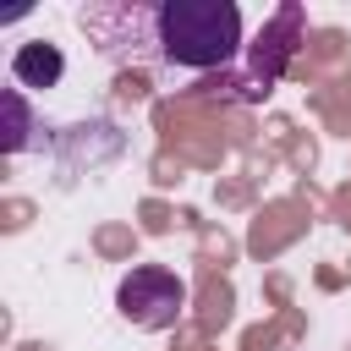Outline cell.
Here are the masks:
<instances>
[{
	"label": "cell",
	"instance_id": "1",
	"mask_svg": "<svg viewBox=\"0 0 351 351\" xmlns=\"http://www.w3.org/2000/svg\"><path fill=\"white\" fill-rule=\"evenodd\" d=\"M159 60L181 71L219 77L236 66L241 44V11L230 0H159Z\"/></svg>",
	"mask_w": 351,
	"mask_h": 351
},
{
	"label": "cell",
	"instance_id": "3",
	"mask_svg": "<svg viewBox=\"0 0 351 351\" xmlns=\"http://www.w3.org/2000/svg\"><path fill=\"white\" fill-rule=\"evenodd\" d=\"M115 307H121V318L132 329H170L186 313V285L159 263H137L115 285Z\"/></svg>",
	"mask_w": 351,
	"mask_h": 351
},
{
	"label": "cell",
	"instance_id": "2",
	"mask_svg": "<svg viewBox=\"0 0 351 351\" xmlns=\"http://www.w3.org/2000/svg\"><path fill=\"white\" fill-rule=\"evenodd\" d=\"M302 33H307V11H302L296 0H285V5L263 22V33L241 49V66H236V71L208 77V93H225V99H241V104L269 99V93H274V82H280V77H285V66H291V55H296Z\"/></svg>",
	"mask_w": 351,
	"mask_h": 351
},
{
	"label": "cell",
	"instance_id": "5",
	"mask_svg": "<svg viewBox=\"0 0 351 351\" xmlns=\"http://www.w3.org/2000/svg\"><path fill=\"white\" fill-rule=\"evenodd\" d=\"M27 132H33V115H27V99L22 88H5V154H22L27 148Z\"/></svg>",
	"mask_w": 351,
	"mask_h": 351
},
{
	"label": "cell",
	"instance_id": "4",
	"mask_svg": "<svg viewBox=\"0 0 351 351\" xmlns=\"http://www.w3.org/2000/svg\"><path fill=\"white\" fill-rule=\"evenodd\" d=\"M66 77V55L49 44V38H27L16 55H11V82L16 88H55Z\"/></svg>",
	"mask_w": 351,
	"mask_h": 351
}]
</instances>
